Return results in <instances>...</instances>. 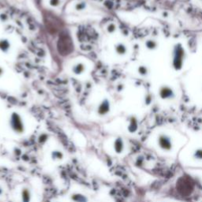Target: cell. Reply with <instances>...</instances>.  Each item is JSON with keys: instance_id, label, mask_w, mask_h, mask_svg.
<instances>
[{"instance_id": "1", "label": "cell", "mask_w": 202, "mask_h": 202, "mask_svg": "<svg viewBox=\"0 0 202 202\" xmlns=\"http://www.w3.org/2000/svg\"><path fill=\"white\" fill-rule=\"evenodd\" d=\"M159 146L162 148L163 150L170 151L172 147V144H171V140L170 137L166 134H161L159 137L158 139Z\"/></svg>"}, {"instance_id": "2", "label": "cell", "mask_w": 202, "mask_h": 202, "mask_svg": "<svg viewBox=\"0 0 202 202\" xmlns=\"http://www.w3.org/2000/svg\"><path fill=\"white\" fill-rule=\"evenodd\" d=\"M12 126L13 128L17 132H21L22 129H23V126H22V124H21L20 119L17 118V117H14V119L12 121Z\"/></svg>"}, {"instance_id": "3", "label": "cell", "mask_w": 202, "mask_h": 202, "mask_svg": "<svg viewBox=\"0 0 202 202\" xmlns=\"http://www.w3.org/2000/svg\"><path fill=\"white\" fill-rule=\"evenodd\" d=\"M30 192L28 189H24L21 192V199L23 202H30Z\"/></svg>"}, {"instance_id": "4", "label": "cell", "mask_w": 202, "mask_h": 202, "mask_svg": "<svg viewBox=\"0 0 202 202\" xmlns=\"http://www.w3.org/2000/svg\"><path fill=\"white\" fill-rule=\"evenodd\" d=\"M115 150L118 153L123 152V143L121 139H117L115 143Z\"/></svg>"}, {"instance_id": "5", "label": "cell", "mask_w": 202, "mask_h": 202, "mask_svg": "<svg viewBox=\"0 0 202 202\" xmlns=\"http://www.w3.org/2000/svg\"><path fill=\"white\" fill-rule=\"evenodd\" d=\"M72 199L76 202H87V199L85 197L81 195V194H73Z\"/></svg>"}, {"instance_id": "6", "label": "cell", "mask_w": 202, "mask_h": 202, "mask_svg": "<svg viewBox=\"0 0 202 202\" xmlns=\"http://www.w3.org/2000/svg\"><path fill=\"white\" fill-rule=\"evenodd\" d=\"M196 156L197 158L202 159V150H198L197 152Z\"/></svg>"}, {"instance_id": "7", "label": "cell", "mask_w": 202, "mask_h": 202, "mask_svg": "<svg viewBox=\"0 0 202 202\" xmlns=\"http://www.w3.org/2000/svg\"><path fill=\"white\" fill-rule=\"evenodd\" d=\"M2 194V188H0V195H1Z\"/></svg>"}]
</instances>
